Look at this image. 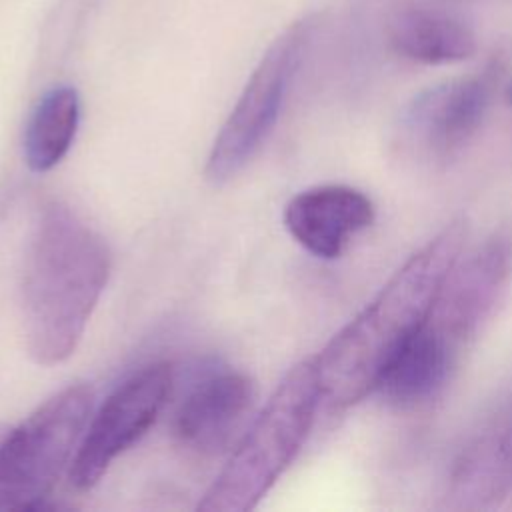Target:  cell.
<instances>
[{
  "mask_svg": "<svg viewBox=\"0 0 512 512\" xmlns=\"http://www.w3.org/2000/svg\"><path fill=\"white\" fill-rule=\"evenodd\" d=\"M466 234L464 220L446 224L314 356L322 400L346 408L378 390L392 360L428 320Z\"/></svg>",
  "mask_w": 512,
  "mask_h": 512,
  "instance_id": "1",
  "label": "cell"
},
{
  "mask_svg": "<svg viewBox=\"0 0 512 512\" xmlns=\"http://www.w3.org/2000/svg\"><path fill=\"white\" fill-rule=\"evenodd\" d=\"M110 276L104 238L62 204L48 206L30 238L22 272L28 354L42 366L70 358Z\"/></svg>",
  "mask_w": 512,
  "mask_h": 512,
  "instance_id": "2",
  "label": "cell"
},
{
  "mask_svg": "<svg viewBox=\"0 0 512 512\" xmlns=\"http://www.w3.org/2000/svg\"><path fill=\"white\" fill-rule=\"evenodd\" d=\"M322 402L314 356L276 386L232 458L198 502L200 512H248L268 494L306 442Z\"/></svg>",
  "mask_w": 512,
  "mask_h": 512,
  "instance_id": "3",
  "label": "cell"
},
{
  "mask_svg": "<svg viewBox=\"0 0 512 512\" xmlns=\"http://www.w3.org/2000/svg\"><path fill=\"white\" fill-rule=\"evenodd\" d=\"M94 392L72 384L50 396L0 440V512L40 508L72 454L92 412Z\"/></svg>",
  "mask_w": 512,
  "mask_h": 512,
  "instance_id": "4",
  "label": "cell"
},
{
  "mask_svg": "<svg viewBox=\"0 0 512 512\" xmlns=\"http://www.w3.org/2000/svg\"><path fill=\"white\" fill-rule=\"evenodd\" d=\"M312 18L286 28L260 58L238 102L220 128L206 162L208 180L234 178L260 150L280 114L290 80L312 34Z\"/></svg>",
  "mask_w": 512,
  "mask_h": 512,
  "instance_id": "5",
  "label": "cell"
},
{
  "mask_svg": "<svg viewBox=\"0 0 512 512\" xmlns=\"http://www.w3.org/2000/svg\"><path fill=\"white\" fill-rule=\"evenodd\" d=\"M172 390V368L166 362L142 366L104 400L92 418L68 476L76 490H88L110 464L138 442L160 416Z\"/></svg>",
  "mask_w": 512,
  "mask_h": 512,
  "instance_id": "6",
  "label": "cell"
},
{
  "mask_svg": "<svg viewBox=\"0 0 512 512\" xmlns=\"http://www.w3.org/2000/svg\"><path fill=\"white\" fill-rule=\"evenodd\" d=\"M510 278L512 226H502L458 256L426 322L458 352L492 316Z\"/></svg>",
  "mask_w": 512,
  "mask_h": 512,
  "instance_id": "7",
  "label": "cell"
},
{
  "mask_svg": "<svg viewBox=\"0 0 512 512\" xmlns=\"http://www.w3.org/2000/svg\"><path fill=\"white\" fill-rule=\"evenodd\" d=\"M502 58L418 94L402 118L404 144L428 160L456 154L480 128L502 76Z\"/></svg>",
  "mask_w": 512,
  "mask_h": 512,
  "instance_id": "8",
  "label": "cell"
},
{
  "mask_svg": "<svg viewBox=\"0 0 512 512\" xmlns=\"http://www.w3.org/2000/svg\"><path fill=\"white\" fill-rule=\"evenodd\" d=\"M372 200L344 184H326L296 194L284 210L292 238L318 258H338L352 236L374 222Z\"/></svg>",
  "mask_w": 512,
  "mask_h": 512,
  "instance_id": "9",
  "label": "cell"
},
{
  "mask_svg": "<svg viewBox=\"0 0 512 512\" xmlns=\"http://www.w3.org/2000/svg\"><path fill=\"white\" fill-rule=\"evenodd\" d=\"M254 396V382L242 372H220L202 380L176 412V438L198 454L224 450L242 428Z\"/></svg>",
  "mask_w": 512,
  "mask_h": 512,
  "instance_id": "10",
  "label": "cell"
},
{
  "mask_svg": "<svg viewBox=\"0 0 512 512\" xmlns=\"http://www.w3.org/2000/svg\"><path fill=\"white\" fill-rule=\"evenodd\" d=\"M388 40L392 48L422 64H450L474 56L476 36L458 16L438 8H404L390 16Z\"/></svg>",
  "mask_w": 512,
  "mask_h": 512,
  "instance_id": "11",
  "label": "cell"
},
{
  "mask_svg": "<svg viewBox=\"0 0 512 512\" xmlns=\"http://www.w3.org/2000/svg\"><path fill=\"white\" fill-rule=\"evenodd\" d=\"M456 356L458 352L424 322L392 360L378 390L396 404L426 400L446 382Z\"/></svg>",
  "mask_w": 512,
  "mask_h": 512,
  "instance_id": "12",
  "label": "cell"
},
{
  "mask_svg": "<svg viewBox=\"0 0 512 512\" xmlns=\"http://www.w3.org/2000/svg\"><path fill=\"white\" fill-rule=\"evenodd\" d=\"M80 122V98L72 86L52 88L36 104L24 134V158L30 170H52L70 150Z\"/></svg>",
  "mask_w": 512,
  "mask_h": 512,
  "instance_id": "13",
  "label": "cell"
},
{
  "mask_svg": "<svg viewBox=\"0 0 512 512\" xmlns=\"http://www.w3.org/2000/svg\"><path fill=\"white\" fill-rule=\"evenodd\" d=\"M492 444L496 446V450L500 452V456L510 464L512 468V422L510 426L500 434L496 436V440H492Z\"/></svg>",
  "mask_w": 512,
  "mask_h": 512,
  "instance_id": "14",
  "label": "cell"
},
{
  "mask_svg": "<svg viewBox=\"0 0 512 512\" xmlns=\"http://www.w3.org/2000/svg\"><path fill=\"white\" fill-rule=\"evenodd\" d=\"M506 100H508V104L512 106V82H510L508 88H506Z\"/></svg>",
  "mask_w": 512,
  "mask_h": 512,
  "instance_id": "15",
  "label": "cell"
}]
</instances>
